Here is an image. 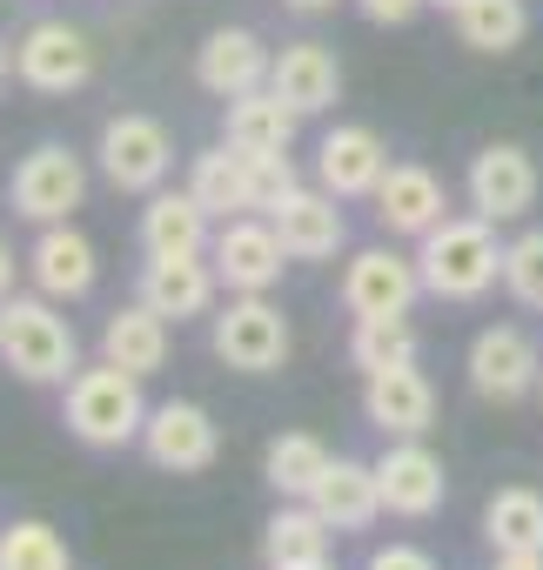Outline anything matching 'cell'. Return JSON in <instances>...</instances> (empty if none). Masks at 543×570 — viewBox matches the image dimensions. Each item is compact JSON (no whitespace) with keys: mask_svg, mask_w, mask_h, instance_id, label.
<instances>
[{"mask_svg":"<svg viewBox=\"0 0 543 570\" xmlns=\"http://www.w3.org/2000/svg\"><path fill=\"white\" fill-rule=\"evenodd\" d=\"M503 289H510L523 309H543V228H523V235L503 248Z\"/></svg>","mask_w":543,"mask_h":570,"instance_id":"cell-33","label":"cell"},{"mask_svg":"<svg viewBox=\"0 0 543 570\" xmlns=\"http://www.w3.org/2000/svg\"><path fill=\"white\" fill-rule=\"evenodd\" d=\"M430 8H450V14H456V8H463V0H430Z\"/></svg>","mask_w":543,"mask_h":570,"instance_id":"cell-42","label":"cell"},{"mask_svg":"<svg viewBox=\"0 0 543 570\" xmlns=\"http://www.w3.org/2000/svg\"><path fill=\"white\" fill-rule=\"evenodd\" d=\"M248 181H255V208L268 215V208H276L289 188H303L296 181V161L289 155H248Z\"/></svg>","mask_w":543,"mask_h":570,"instance_id":"cell-34","label":"cell"},{"mask_svg":"<svg viewBox=\"0 0 543 570\" xmlns=\"http://www.w3.org/2000/svg\"><path fill=\"white\" fill-rule=\"evenodd\" d=\"M268 68H276V55H268L248 28H221V35H208L201 55H195V81H201L215 101H235V95L268 88Z\"/></svg>","mask_w":543,"mask_h":570,"instance_id":"cell-17","label":"cell"},{"mask_svg":"<svg viewBox=\"0 0 543 570\" xmlns=\"http://www.w3.org/2000/svg\"><path fill=\"white\" fill-rule=\"evenodd\" d=\"M14 75H21L34 95H75V88H88V75H95V48H88V35L68 28V21H34V28L21 35V48H14Z\"/></svg>","mask_w":543,"mask_h":570,"instance_id":"cell-7","label":"cell"},{"mask_svg":"<svg viewBox=\"0 0 543 570\" xmlns=\"http://www.w3.org/2000/svg\"><path fill=\"white\" fill-rule=\"evenodd\" d=\"M483 537H490V550H496V557L543 550V497H536V490H523V483L496 490V497H490V510H483Z\"/></svg>","mask_w":543,"mask_h":570,"instance_id":"cell-28","label":"cell"},{"mask_svg":"<svg viewBox=\"0 0 543 570\" xmlns=\"http://www.w3.org/2000/svg\"><path fill=\"white\" fill-rule=\"evenodd\" d=\"M208 262H215V275L228 282L235 296H268V282L283 275L289 248H283L276 222H255V215H235V222H221V235L208 242Z\"/></svg>","mask_w":543,"mask_h":570,"instance_id":"cell-8","label":"cell"},{"mask_svg":"<svg viewBox=\"0 0 543 570\" xmlns=\"http://www.w3.org/2000/svg\"><path fill=\"white\" fill-rule=\"evenodd\" d=\"M141 450H148V463H161L175 476H195L221 456V430L201 403H161V410H148Z\"/></svg>","mask_w":543,"mask_h":570,"instance_id":"cell-10","label":"cell"},{"mask_svg":"<svg viewBox=\"0 0 543 570\" xmlns=\"http://www.w3.org/2000/svg\"><path fill=\"white\" fill-rule=\"evenodd\" d=\"M8 202H14V215H28V222H68L81 202H88V168H81V155L75 148H61V141H41L34 155H21V168H14V181H8Z\"/></svg>","mask_w":543,"mask_h":570,"instance_id":"cell-4","label":"cell"},{"mask_svg":"<svg viewBox=\"0 0 543 570\" xmlns=\"http://www.w3.org/2000/svg\"><path fill=\"white\" fill-rule=\"evenodd\" d=\"M175 168V141L155 115H115L101 128V175L121 195H155Z\"/></svg>","mask_w":543,"mask_h":570,"instance_id":"cell-5","label":"cell"},{"mask_svg":"<svg viewBox=\"0 0 543 570\" xmlns=\"http://www.w3.org/2000/svg\"><path fill=\"white\" fill-rule=\"evenodd\" d=\"M349 363H356L363 376H376V370H403V363H416V330H409L403 316H356Z\"/></svg>","mask_w":543,"mask_h":570,"instance_id":"cell-31","label":"cell"},{"mask_svg":"<svg viewBox=\"0 0 543 570\" xmlns=\"http://www.w3.org/2000/svg\"><path fill=\"white\" fill-rule=\"evenodd\" d=\"M101 363H121L128 376H155L168 363V316H155L148 303L115 309L101 330Z\"/></svg>","mask_w":543,"mask_h":570,"instance_id":"cell-25","label":"cell"},{"mask_svg":"<svg viewBox=\"0 0 543 570\" xmlns=\"http://www.w3.org/2000/svg\"><path fill=\"white\" fill-rule=\"evenodd\" d=\"M363 8V21H376V28H403V21H416L430 0H356Z\"/></svg>","mask_w":543,"mask_h":570,"instance_id":"cell-35","label":"cell"},{"mask_svg":"<svg viewBox=\"0 0 543 570\" xmlns=\"http://www.w3.org/2000/svg\"><path fill=\"white\" fill-rule=\"evenodd\" d=\"M363 416H369L383 436H423V430L436 423V390H430V376H423L416 363L376 370V376L363 383Z\"/></svg>","mask_w":543,"mask_h":570,"instance_id":"cell-19","label":"cell"},{"mask_svg":"<svg viewBox=\"0 0 543 570\" xmlns=\"http://www.w3.org/2000/svg\"><path fill=\"white\" fill-rule=\"evenodd\" d=\"M496 570H543V550H523V557H496Z\"/></svg>","mask_w":543,"mask_h":570,"instance_id":"cell-37","label":"cell"},{"mask_svg":"<svg viewBox=\"0 0 543 570\" xmlns=\"http://www.w3.org/2000/svg\"><path fill=\"white\" fill-rule=\"evenodd\" d=\"M416 296H423L416 255L363 248V255H349V268H343V309H349V316H409Z\"/></svg>","mask_w":543,"mask_h":570,"instance_id":"cell-9","label":"cell"},{"mask_svg":"<svg viewBox=\"0 0 543 570\" xmlns=\"http://www.w3.org/2000/svg\"><path fill=\"white\" fill-rule=\"evenodd\" d=\"M309 503H316V517H323L329 530H369V523L383 517L376 463H363V456H329V470L316 476Z\"/></svg>","mask_w":543,"mask_h":570,"instance_id":"cell-20","label":"cell"},{"mask_svg":"<svg viewBox=\"0 0 543 570\" xmlns=\"http://www.w3.org/2000/svg\"><path fill=\"white\" fill-rule=\"evenodd\" d=\"M14 75V48H0V81H8Z\"/></svg>","mask_w":543,"mask_h":570,"instance_id":"cell-40","label":"cell"},{"mask_svg":"<svg viewBox=\"0 0 543 570\" xmlns=\"http://www.w3.org/2000/svg\"><path fill=\"white\" fill-rule=\"evenodd\" d=\"M443 181L430 175V168H416V161H389V175L376 181V222L389 228V235H430L436 222H443Z\"/></svg>","mask_w":543,"mask_h":570,"instance_id":"cell-21","label":"cell"},{"mask_svg":"<svg viewBox=\"0 0 543 570\" xmlns=\"http://www.w3.org/2000/svg\"><path fill=\"white\" fill-rule=\"evenodd\" d=\"M296 121H303V115H296L276 88L235 95V101H228V148H241V155H289Z\"/></svg>","mask_w":543,"mask_h":570,"instance_id":"cell-23","label":"cell"},{"mask_svg":"<svg viewBox=\"0 0 543 570\" xmlns=\"http://www.w3.org/2000/svg\"><path fill=\"white\" fill-rule=\"evenodd\" d=\"M28 268H34V289H41L48 303H81V296L95 289V275H101L95 242H88L81 228H68V222H48V228H41Z\"/></svg>","mask_w":543,"mask_h":570,"instance_id":"cell-16","label":"cell"},{"mask_svg":"<svg viewBox=\"0 0 543 570\" xmlns=\"http://www.w3.org/2000/svg\"><path fill=\"white\" fill-rule=\"evenodd\" d=\"M283 8H296V14H329L336 0H283Z\"/></svg>","mask_w":543,"mask_h":570,"instance_id":"cell-39","label":"cell"},{"mask_svg":"<svg viewBox=\"0 0 543 570\" xmlns=\"http://www.w3.org/2000/svg\"><path fill=\"white\" fill-rule=\"evenodd\" d=\"M376 483H383V510L389 517H436L443 497H450V476H443V456L423 450V436H396L376 463Z\"/></svg>","mask_w":543,"mask_h":570,"instance_id":"cell-11","label":"cell"},{"mask_svg":"<svg viewBox=\"0 0 543 570\" xmlns=\"http://www.w3.org/2000/svg\"><path fill=\"white\" fill-rule=\"evenodd\" d=\"M268 88H276L296 115H323L343 95V68H336V55L323 41H289L276 55V68H268Z\"/></svg>","mask_w":543,"mask_h":570,"instance_id":"cell-22","label":"cell"},{"mask_svg":"<svg viewBox=\"0 0 543 570\" xmlns=\"http://www.w3.org/2000/svg\"><path fill=\"white\" fill-rule=\"evenodd\" d=\"M215 262L201 255H148L141 262V303L168 323H188V316H208L215 303Z\"/></svg>","mask_w":543,"mask_h":570,"instance_id":"cell-15","label":"cell"},{"mask_svg":"<svg viewBox=\"0 0 543 570\" xmlns=\"http://www.w3.org/2000/svg\"><path fill=\"white\" fill-rule=\"evenodd\" d=\"M0 363H8L21 383H75L81 343L55 316L48 296H8L0 303Z\"/></svg>","mask_w":543,"mask_h":570,"instance_id":"cell-2","label":"cell"},{"mask_svg":"<svg viewBox=\"0 0 543 570\" xmlns=\"http://www.w3.org/2000/svg\"><path fill=\"white\" fill-rule=\"evenodd\" d=\"M188 188H195V202L208 208V215H221V222H235V215H255V181H248V155L241 148H208V155H195V168H188Z\"/></svg>","mask_w":543,"mask_h":570,"instance_id":"cell-26","label":"cell"},{"mask_svg":"<svg viewBox=\"0 0 543 570\" xmlns=\"http://www.w3.org/2000/svg\"><path fill=\"white\" fill-rule=\"evenodd\" d=\"M450 21H456L463 48H476V55H510V48H523V35H530L523 0H463Z\"/></svg>","mask_w":543,"mask_h":570,"instance_id":"cell-29","label":"cell"},{"mask_svg":"<svg viewBox=\"0 0 543 570\" xmlns=\"http://www.w3.org/2000/svg\"><path fill=\"white\" fill-rule=\"evenodd\" d=\"M8 289H14V248L0 242V303H8Z\"/></svg>","mask_w":543,"mask_h":570,"instance_id":"cell-38","label":"cell"},{"mask_svg":"<svg viewBox=\"0 0 543 570\" xmlns=\"http://www.w3.org/2000/svg\"><path fill=\"white\" fill-rule=\"evenodd\" d=\"M369 570H436V563L416 543H383V550H369Z\"/></svg>","mask_w":543,"mask_h":570,"instance_id":"cell-36","label":"cell"},{"mask_svg":"<svg viewBox=\"0 0 543 570\" xmlns=\"http://www.w3.org/2000/svg\"><path fill=\"white\" fill-rule=\"evenodd\" d=\"M261 557H268V570H289V563H323L329 557V523L316 517V503H283L276 517H268V530H261Z\"/></svg>","mask_w":543,"mask_h":570,"instance_id":"cell-27","label":"cell"},{"mask_svg":"<svg viewBox=\"0 0 543 570\" xmlns=\"http://www.w3.org/2000/svg\"><path fill=\"white\" fill-rule=\"evenodd\" d=\"M416 268H423V289L443 296V303H476L503 282V248H496V222L483 215H443L423 248H416Z\"/></svg>","mask_w":543,"mask_h":570,"instance_id":"cell-1","label":"cell"},{"mask_svg":"<svg viewBox=\"0 0 543 570\" xmlns=\"http://www.w3.org/2000/svg\"><path fill=\"white\" fill-rule=\"evenodd\" d=\"M536 396H543V376H536Z\"/></svg>","mask_w":543,"mask_h":570,"instance_id":"cell-43","label":"cell"},{"mask_svg":"<svg viewBox=\"0 0 543 570\" xmlns=\"http://www.w3.org/2000/svg\"><path fill=\"white\" fill-rule=\"evenodd\" d=\"M323 470H329V450H323L316 436H303V430L276 436V443H268V456H261L268 490H276V497H303V503H309V490H316Z\"/></svg>","mask_w":543,"mask_h":570,"instance_id":"cell-30","label":"cell"},{"mask_svg":"<svg viewBox=\"0 0 543 570\" xmlns=\"http://www.w3.org/2000/svg\"><path fill=\"white\" fill-rule=\"evenodd\" d=\"M336 202H343V195H329V188H289L276 208H268V222H276L289 262H329V255L349 242V222H343Z\"/></svg>","mask_w":543,"mask_h":570,"instance_id":"cell-12","label":"cell"},{"mask_svg":"<svg viewBox=\"0 0 543 570\" xmlns=\"http://www.w3.org/2000/svg\"><path fill=\"white\" fill-rule=\"evenodd\" d=\"M68 430L88 450H128V443H141V430H148L141 376H128L121 363L75 370V383H68Z\"/></svg>","mask_w":543,"mask_h":570,"instance_id":"cell-3","label":"cell"},{"mask_svg":"<svg viewBox=\"0 0 543 570\" xmlns=\"http://www.w3.org/2000/svg\"><path fill=\"white\" fill-rule=\"evenodd\" d=\"M141 248L148 255H201L208 248V208L195 202V188L168 195L155 188L148 208H141Z\"/></svg>","mask_w":543,"mask_h":570,"instance_id":"cell-24","label":"cell"},{"mask_svg":"<svg viewBox=\"0 0 543 570\" xmlns=\"http://www.w3.org/2000/svg\"><path fill=\"white\" fill-rule=\"evenodd\" d=\"M0 570H75V557H68V543H61L55 523L21 517V523L0 530Z\"/></svg>","mask_w":543,"mask_h":570,"instance_id":"cell-32","label":"cell"},{"mask_svg":"<svg viewBox=\"0 0 543 570\" xmlns=\"http://www.w3.org/2000/svg\"><path fill=\"white\" fill-rule=\"evenodd\" d=\"M389 175V148L376 128H329L323 148H316V181L343 202L356 195H376V181Z\"/></svg>","mask_w":543,"mask_h":570,"instance_id":"cell-18","label":"cell"},{"mask_svg":"<svg viewBox=\"0 0 543 570\" xmlns=\"http://www.w3.org/2000/svg\"><path fill=\"white\" fill-rule=\"evenodd\" d=\"M289 570H329V557H323V563H289Z\"/></svg>","mask_w":543,"mask_h":570,"instance_id":"cell-41","label":"cell"},{"mask_svg":"<svg viewBox=\"0 0 543 570\" xmlns=\"http://www.w3.org/2000/svg\"><path fill=\"white\" fill-rule=\"evenodd\" d=\"M530 202H536V161L516 141H490L470 161V208L483 222H516Z\"/></svg>","mask_w":543,"mask_h":570,"instance_id":"cell-14","label":"cell"},{"mask_svg":"<svg viewBox=\"0 0 543 570\" xmlns=\"http://www.w3.org/2000/svg\"><path fill=\"white\" fill-rule=\"evenodd\" d=\"M536 376H543V356L523 330H483L470 343V390L483 403H516L536 390Z\"/></svg>","mask_w":543,"mask_h":570,"instance_id":"cell-13","label":"cell"},{"mask_svg":"<svg viewBox=\"0 0 543 570\" xmlns=\"http://www.w3.org/2000/svg\"><path fill=\"white\" fill-rule=\"evenodd\" d=\"M215 356L241 376H268V370H283L289 356V323L276 303H261V296H235L221 316H215Z\"/></svg>","mask_w":543,"mask_h":570,"instance_id":"cell-6","label":"cell"}]
</instances>
